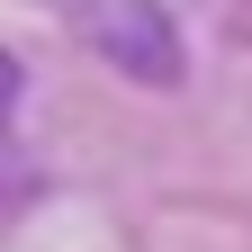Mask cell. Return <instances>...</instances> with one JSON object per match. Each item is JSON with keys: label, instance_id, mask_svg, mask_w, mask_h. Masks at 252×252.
<instances>
[{"label": "cell", "instance_id": "obj_1", "mask_svg": "<svg viewBox=\"0 0 252 252\" xmlns=\"http://www.w3.org/2000/svg\"><path fill=\"white\" fill-rule=\"evenodd\" d=\"M9 117H18V63L0 54V153H9Z\"/></svg>", "mask_w": 252, "mask_h": 252}]
</instances>
